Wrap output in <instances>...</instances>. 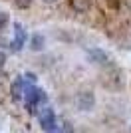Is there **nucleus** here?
<instances>
[{"label": "nucleus", "mask_w": 131, "mask_h": 133, "mask_svg": "<svg viewBox=\"0 0 131 133\" xmlns=\"http://www.w3.org/2000/svg\"><path fill=\"white\" fill-rule=\"evenodd\" d=\"M24 44H26V30L20 22H14V42H12V46H14V50H20Z\"/></svg>", "instance_id": "nucleus-5"}, {"label": "nucleus", "mask_w": 131, "mask_h": 133, "mask_svg": "<svg viewBox=\"0 0 131 133\" xmlns=\"http://www.w3.org/2000/svg\"><path fill=\"white\" fill-rule=\"evenodd\" d=\"M46 48V38L42 34H34L32 40H30V50L32 52H42Z\"/></svg>", "instance_id": "nucleus-6"}, {"label": "nucleus", "mask_w": 131, "mask_h": 133, "mask_svg": "<svg viewBox=\"0 0 131 133\" xmlns=\"http://www.w3.org/2000/svg\"><path fill=\"white\" fill-rule=\"evenodd\" d=\"M91 2L93 0H71V8L76 12H86V10H89Z\"/></svg>", "instance_id": "nucleus-7"}, {"label": "nucleus", "mask_w": 131, "mask_h": 133, "mask_svg": "<svg viewBox=\"0 0 131 133\" xmlns=\"http://www.w3.org/2000/svg\"><path fill=\"white\" fill-rule=\"evenodd\" d=\"M40 125H42L44 131H48V133L56 129V115L50 107H44V109L40 111Z\"/></svg>", "instance_id": "nucleus-3"}, {"label": "nucleus", "mask_w": 131, "mask_h": 133, "mask_svg": "<svg viewBox=\"0 0 131 133\" xmlns=\"http://www.w3.org/2000/svg\"><path fill=\"white\" fill-rule=\"evenodd\" d=\"M8 24V14L6 12H0V28H4Z\"/></svg>", "instance_id": "nucleus-11"}, {"label": "nucleus", "mask_w": 131, "mask_h": 133, "mask_svg": "<svg viewBox=\"0 0 131 133\" xmlns=\"http://www.w3.org/2000/svg\"><path fill=\"white\" fill-rule=\"evenodd\" d=\"M22 94H24V82H22V78H18L16 82L12 83V97H14V99H20Z\"/></svg>", "instance_id": "nucleus-8"}, {"label": "nucleus", "mask_w": 131, "mask_h": 133, "mask_svg": "<svg viewBox=\"0 0 131 133\" xmlns=\"http://www.w3.org/2000/svg\"><path fill=\"white\" fill-rule=\"evenodd\" d=\"M42 2H46V4H56V2H60V0H42Z\"/></svg>", "instance_id": "nucleus-13"}, {"label": "nucleus", "mask_w": 131, "mask_h": 133, "mask_svg": "<svg viewBox=\"0 0 131 133\" xmlns=\"http://www.w3.org/2000/svg\"><path fill=\"white\" fill-rule=\"evenodd\" d=\"M77 109L80 111H91L93 107H95V95H93V91H80L77 94Z\"/></svg>", "instance_id": "nucleus-2"}, {"label": "nucleus", "mask_w": 131, "mask_h": 133, "mask_svg": "<svg viewBox=\"0 0 131 133\" xmlns=\"http://www.w3.org/2000/svg\"><path fill=\"white\" fill-rule=\"evenodd\" d=\"M64 133H71V129H70V125H66V131Z\"/></svg>", "instance_id": "nucleus-14"}, {"label": "nucleus", "mask_w": 131, "mask_h": 133, "mask_svg": "<svg viewBox=\"0 0 131 133\" xmlns=\"http://www.w3.org/2000/svg\"><path fill=\"white\" fill-rule=\"evenodd\" d=\"M14 4H16L18 8H22V10H24V8H28V6L32 4V0H14Z\"/></svg>", "instance_id": "nucleus-10"}, {"label": "nucleus", "mask_w": 131, "mask_h": 133, "mask_svg": "<svg viewBox=\"0 0 131 133\" xmlns=\"http://www.w3.org/2000/svg\"><path fill=\"white\" fill-rule=\"evenodd\" d=\"M4 62H6V54L0 52V70H2V66H4Z\"/></svg>", "instance_id": "nucleus-12"}, {"label": "nucleus", "mask_w": 131, "mask_h": 133, "mask_svg": "<svg viewBox=\"0 0 131 133\" xmlns=\"http://www.w3.org/2000/svg\"><path fill=\"white\" fill-rule=\"evenodd\" d=\"M87 60L97 66H105V64H109V56L99 48H91V50H87Z\"/></svg>", "instance_id": "nucleus-4"}, {"label": "nucleus", "mask_w": 131, "mask_h": 133, "mask_svg": "<svg viewBox=\"0 0 131 133\" xmlns=\"http://www.w3.org/2000/svg\"><path fill=\"white\" fill-rule=\"evenodd\" d=\"M24 99H26V103L30 107L38 105V103H46V99H48V95H46V91L44 89H38L36 85H24Z\"/></svg>", "instance_id": "nucleus-1"}, {"label": "nucleus", "mask_w": 131, "mask_h": 133, "mask_svg": "<svg viewBox=\"0 0 131 133\" xmlns=\"http://www.w3.org/2000/svg\"><path fill=\"white\" fill-rule=\"evenodd\" d=\"M36 74H32V72H26L24 76H22V82H24V85H34L36 83Z\"/></svg>", "instance_id": "nucleus-9"}, {"label": "nucleus", "mask_w": 131, "mask_h": 133, "mask_svg": "<svg viewBox=\"0 0 131 133\" xmlns=\"http://www.w3.org/2000/svg\"><path fill=\"white\" fill-rule=\"evenodd\" d=\"M50 133H58V131H56V129H54V131H50Z\"/></svg>", "instance_id": "nucleus-16"}, {"label": "nucleus", "mask_w": 131, "mask_h": 133, "mask_svg": "<svg viewBox=\"0 0 131 133\" xmlns=\"http://www.w3.org/2000/svg\"><path fill=\"white\" fill-rule=\"evenodd\" d=\"M125 4H127V6H129V8H131V0H125Z\"/></svg>", "instance_id": "nucleus-15"}]
</instances>
